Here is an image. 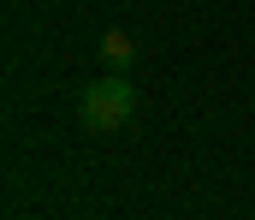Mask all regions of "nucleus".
Segmentation results:
<instances>
[{"label": "nucleus", "instance_id": "obj_1", "mask_svg": "<svg viewBox=\"0 0 255 220\" xmlns=\"http://www.w3.org/2000/svg\"><path fill=\"white\" fill-rule=\"evenodd\" d=\"M130 113H136V83L125 72H101L83 83V95H77V119H83V131H119L130 125Z\"/></svg>", "mask_w": 255, "mask_h": 220}, {"label": "nucleus", "instance_id": "obj_2", "mask_svg": "<svg viewBox=\"0 0 255 220\" xmlns=\"http://www.w3.org/2000/svg\"><path fill=\"white\" fill-rule=\"evenodd\" d=\"M101 66H107V72H125V66H136V42H130L125 30H107V36H101Z\"/></svg>", "mask_w": 255, "mask_h": 220}]
</instances>
